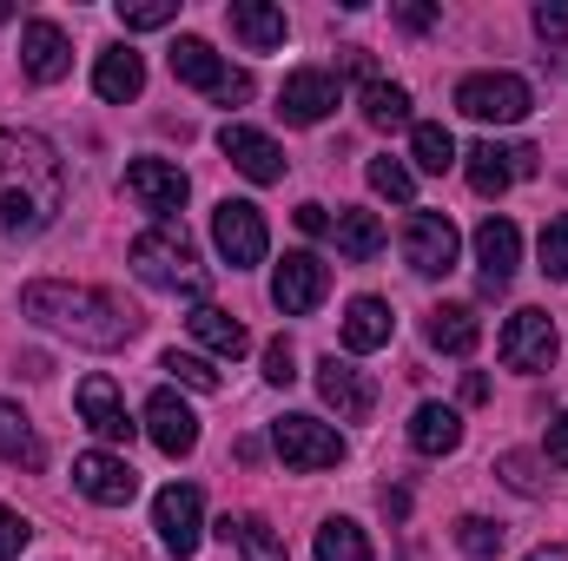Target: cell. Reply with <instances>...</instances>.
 <instances>
[{"instance_id":"obj_37","label":"cell","mask_w":568,"mask_h":561,"mask_svg":"<svg viewBox=\"0 0 568 561\" xmlns=\"http://www.w3.org/2000/svg\"><path fill=\"white\" fill-rule=\"evenodd\" d=\"M536 258H542V278H568V218H549L542 238H536Z\"/></svg>"},{"instance_id":"obj_7","label":"cell","mask_w":568,"mask_h":561,"mask_svg":"<svg viewBox=\"0 0 568 561\" xmlns=\"http://www.w3.org/2000/svg\"><path fill=\"white\" fill-rule=\"evenodd\" d=\"M152 529H159L165 555L192 561L199 542H205V496H199L192 482H165V489L152 496Z\"/></svg>"},{"instance_id":"obj_4","label":"cell","mask_w":568,"mask_h":561,"mask_svg":"<svg viewBox=\"0 0 568 561\" xmlns=\"http://www.w3.org/2000/svg\"><path fill=\"white\" fill-rule=\"evenodd\" d=\"M172 80L212 93L219 106H245V100H252V73L225 67V60L212 53V40H199V33H179V40H172Z\"/></svg>"},{"instance_id":"obj_44","label":"cell","mask_w":568,"mask_h":561,"mask_svg":"<svg viewBox=\"0 0 568 561\" xmlns=\"http://www.w3.org/2000/svg\"><path fill=\"white\" fill-rule=\"evenodd\" d=\"M397 20H404L410 33H429V27H436V7H424V0H410V7H397Z\"/></svg>"},{"instance_id":"obj_22","label":"cell","mask_w":568,"mask_h":561,"mask_svg":"<svg viewBox=\"0 0 568 561\" xmlns=\"http://www.w3.org/2000/svg\"><path fill=\"white\" fill-rule=\"evenodd\" d=\"M93 93H100L106 106H126V100L145 93V60L126 47V40H113V47L93 60Z\"/></svg>"},{"instance_id":"obj_32","label":"cell","mask_w":568,"mask_h":561,"mask_svg":"<svg viewBox=\"0 0 568 561\" xmlns=\"http://www.w3.org/2000/svg\"><path fill=\"white\" fill-rule=\"evenodd\" d=\"M317 561H371V536L351 522V516H331L317 529Z\"/></svg>"},{"instance_id":"obj_21","label":"cell","mask_w":568,"mask_h":561,"mask_svg":"<svg viewBox=\"0 0 568 561\" xmlns=\"http://www.w3.org/2000/svg\"><path fill=\"white\" fill-rule=\"evenodd\" d=\"M145 436L165 449V456H192L199 449V417L179 390H152L145 397Z\"/></svg>"},{"instance_id":"obj_13","label":"cell","mask_w":568,"mask_h":561,"mask_svg":"<svg viewBox=\"0 0 568 561\" xmlns=\"http://www.w3.org/2000/svg\"><path fill=\"white\" fill-rule=\"evenodd\" d=\"M324 290H331V265L317 252H284V265L272 272V304L284 317H311L324 304Z\"/></svg>"},{"instance_id":"obj_40","label":"cell","mask_w":568,"mask_h":561,"mask_svg":"<svg viewBox=\"0 0 568 561\" xmlns=\"http://www.w3.org/2000/svg\"><path fill=\"white\" fill-rule=\"evenodd\" d=\"M496 469H503V482H509L516 496H542V476H536V462H529V456H503Z\"/></svg>"},{"instance_id":"obj_34","label":"cell","mask_w":568,"mask_h":561,"mask_svg":"<svg viewBox=\"0 0 568 561\" xmlns=\"http://www.w3.org/2000/svg\"><path fill=\"white\" fill-rule=\"evenodd\" d=\"M364 172H371V192H377V198H390V205H410V198H417V172H410L404 159L384 152V159H371Z\"/></svg>"},{"instance_id":"obj_24","label":"cell","mask_w":568,"mask_h":561,"mask_svg":"<svg viewBox=\"0 0 568 561\" xmlns=\"http://www.w3.org/2000/svg\"><path fill=\"white\" fill-rule=\"evenodd\" d=\"M390 330H397V317H390V304H384V297H351V310H344V350H351V357L384 350V344H390Z\"/></svg>"},{"instance_id":"obj_29","label":"cell","mask_w":568,"mask_h":561,"mask_svg":"<svg viewBox=\"0 0 568 561\" xmlns=\"http://www.w3.org/2000/svg\"><path fill=\"white\" fill-rule=\"evenodd\" d=\"M219 536H225V542H232L245 561H291L284 536L265 522V516H225V522H219Z\"/></svg>"},{"instance_id":"obj_8","label":"cell","mask_w":568,"mask_h":561,"mask_svg":"<svg viewBox=\"0 0 568 561\" xmlns=\"http://www.w3.org/2000/svg\"><path fill=\"white\" fill-rule=\"evenodd\" d=\"M272 449L284 456V469H337L344 462V436L324 417H278L272 422Z\"/></svg>"},{"instance_id":"obj_10","label":"cell","mask_w":568,"mask_h":561,"mask_svg":"<svg viewBox=\"0 0 568 561\" xmlns=\"http://www.w3.org/2000/svg\"><path fill=\"white\" fill-rule=\"evenodd\" d=\"M463 172L483 198H503L516 178H536V145H496V140H476L463 152Z\"/></svg>"},{"instance_id":"obj_41","label":"cell","mask_w":568,"mask_h":561,"mask_svg":"<svg viewBox=\"0 0 568 561\" xmlns=\"http://www.w3.org/2000/svg\"><path fill=\"white\" fill-rule=\"evenodd\" d=\"M265 384H278V390L284 384H297V350H291L284 337L278 344H265Z\"/></svg>"},{"instance_id":"obj_6","label":"cell","mask_w":568,"mask_h":561,"mask_svg":"<svg viewBox=\"0 0 568 561\" xmlns=\"http://www.w3.org/2000/svg\"><path fill=\"white\" fill-rule=\"evenodd\" d=\"M212 245H219V258H225L232 272H252V265H265V252H272L265 212H258L252 198H225V205L212 212Z\"/></svg>"},{"instance_id":"obj_25","label":"cell","mask_w":568,"mask_h":561,"mask_svg":"<svg viewBox=\"0 0 568 561\" xmlns=\"http://www.w3.org/2000/svg\"><path fill=\"white\" fill-rule=\"evenodd\" d=\"M429 350H443V357H469L476 344H483V317L469 310V304H436L424 324Z\"/></svg>"},{"instance_id":"obj_48","label":"cell","mask_w":568,"mask_h":561,"mask_svg":"<svg viewBox=\"0 0 568 561\" xmlns=\"http://www.w3.org/2000/svg\"><path fill=\"white\" fill-rule=\"evenodd\" d=\"M0 20H13V7H7V0H0Z\"/></svg>"},{"instance_id":"obj_1","label":"cell","mask_w":568,"mask_h":561,"mask_svg":"<svg viewBox=\"0 0 568 561\" xmlns=\"http://www.w3.org/2000/svg\"><path fill=\"white\" fill-rule=\"evenodd\" d=\"M20 317H33L40 330L67 337L80 350H126L140 337V310H126L113 290L67 284V278H33L20 290Z\"/></svg>"},{"instance_id":"obj_5","label":"cell","mask_w":568,"mask_h":561,"mask_svg":"<svg viewBox=\"0 0 568 561\" xmlns=\"http://www.w3.org/2000/svg\"><path fill=\"white\" fill-rule=\"evenodd\" d=\"M529 106H536V93L523 73H469L456 86V113L476 126H516V120H529Z\"/></svg>"},{"instance_id":"obj_12","label":"cell","mask_w":568,"mask_h":561,"mask_svg":"<svg viewBox=\"0 0 568 561\" xmlns=\"http://www.w3.org/2000/svg\"><path fill=\"white\" fill-rule=\"evenodd\" d=\"M73 489H80L87 502H100V509H126V502L140 496V476H133L126 456L87 449V456H73Z\"/></svg>"},{"instance_id":"obj_9","label":"cell","mask_w":568,"mask_h":561,"mask_svg":"<svg viewBox=\"0 0 568 561\" xmlns=\"http://www.w3.org/2000/svg\"><path fill=\"white\" fill-rule=\"evenodd\" d=\"M120 192H126L140 212H152L159 225H172V212H185V198H192V178H185L172 159H133L126 178H120Z\"/></svg>"},{"instance_id":"obj_16","label":"cell","mask_w":568,"mask_h":561,"mask_svg":"<svg viewBox=\"0 0 568 561\" xmlns=\"http://www.w3.org/2000/svg\"><path fill=\"white\" fill-rule=\"evenodd\" d=\"M317 397L337 410V422H364L371 410H377V384H371L351 357H337V350L317 364Z\"/></svg>"},{"instance_id":"obj_19","label":"cell","mask_w":568,"mask_h":561,"mask_svg":"<svg viewBox=\"0 0 568 561\" xmlns=\"http://www.w3.org/2000/svg\"><path fill=\"white\" fill-rule=\"evenodd\" d=\"M67 67H73L67 33H60L53 20H27V27H20V73H27L33 86H53V80H67Z\"/></svg>"},{"instance_id":"obj_42","label":"cell","mask_w":568,"mask_h":561,"mask_svg":"<svg viewBox=\"0 0 568 561\" xmlns=\"http://www.w3.org/2000/svg\"><path fill=\"white\" fill-rule=\"evenodd\" d=\"M536 33H542L549 47H562L568 40V0H542V7H536Z\"/></svg>"},{"instance_id":"obj_11","label":"cell","mask_w":568,"mask_h":561,"mask_svg":"<svg viewBox=\"0 0 568 561\" xmlns=\"http://www.w3.org/2000/svg\"><path fill=\"white\" fill-rule=\"evenodd\" d=\"M456 252H463V238H456V225H449L443 212H410V225H404V258H410L417 278H449V272H456Z\"/></svg>"},{"instance_id":"obj_30","label":"cell","mask_w":568,"mask_h":561,"mask_svg":"<svg viewBox=\"0 0 568 561\" xmlns=\"http://www.w3.org/2000/svg\"><path fill=\"white\" fill-rule=\"evenodd\" d=\"M0 462L13 469H47V442L33 436V422L20 404H0Z\"/></svg>"},{"instance_id":"obj_36","label":"cell","mask_w":568,"mask_h":561,"mask_svg":"<svg viewBox=\"0 0 568 561\" xmlns=\"http://www.w3.org/2000/svg\"><path fill=\"white\" fill-rule=\"evenodd\" d=\"M159 370H172V377H179L185 390H199V397H212V390H219V370H212L205 357H192V350H165V357H159Z\"/></svg>"},{"instance_id":"obj_43","label":"cell","mask_w":568,"mask_h":561,"mask_svg":"<svg viewBox=\"0 0 568 561\" xmlns=\"http://www.w3.org/2000/svg\"><path fill=\"white\" fill-rule=\"evenodd\" d=\"M297 232H304V238H324V232H331V212H324V205H297Z\"/></svg>"},{"instance_id":"obj_15","label":"cell","mask_w":568,"mask_h":561,"mask_svg":"<svg viewBox=\"0 0 568 561\" xmlns=\"http://www.w3.org/2000/svg\"><path fill=\"white\" fill-rule=\"evenodd\" d=\"M73 404H80V422H87V429H93L100 442H133V429H140V422L126 417V397H120V384H113L106 370L80 377Z\"/></svg>"},{"instance_id":"obj_33","label":"cell","mask_w":568,"mask_h":561,"mask_svg":"<svg viewBox=\"0 0 568 561\" xmlns=\"http://www.w3.org/2000/svg\"><path fill=\"white\" fill-rule=\"evenodd\" d=\"M410 159H417V172H449L463 152H456V140H449V126H436V120H424V126H410Z\"/></svg>"},{"instance_id":"obj_39","label":"cell","mask_w":568,"mask_h":561,"mask_svg":"<svg viewBox=\"0 0 568 561\" xmlns=\"http://www.w3.org/2000/svg\"><path fill=\"white\" fill-rule=\"evenodd\" d=\"M27 542H33V522H27L20 509H7V502H0V561H20Z\"/></svg>"},{"instance_id":"obj_47","label":"cell","mask_w":568,"mask_h":561,"mask_svg":"<svg viewBox=\"0 0 568 561\" xmlns=\"http://www.w3.org/2000/svg\"><path fill=\"white\" fill-rule=\"evenodd\" d=\"M523 561H568V549H562V542H542V549H529Z\"/></svg>"},{"instance_id":"obj_38","label":"cell","mask_w":568,"mask_h":561,"mask_svg":"<svg viewBox=\"0 0 568 561\" xmlns=\"http://www.w3.org/2000/svg\"><path fill=\"white\" fill-rule=\"evenodd\" d=\"M120 20H126V33L172 27V20H179V0H120Z\"/></svg>"},{"instance_id":"obj_28","label":"cell","mask_w":568,"mask_h":561,"mask_svg":"<svg viewBox=\"0 0 568 561\" xmlns=\"http://www.w3.org/2000/svg\"><path fill=\"white\" fill-rule=\"evenodd\" d=\"M185 324H192V337H199L212 357H245V350H252V330H245L232 310H219V304H199Z\"/></svg>"},{"instance_id":"obj_2","label":"cell","mask_w":568,"mask_h":561,"mask_svg":"<svg viewBox=\"0 0 568 561\" xmlns=\"http://www.w3.org/2000/svg\"><path fill=\"white\" fill-rule=\"evenodd\" d=\"M60 205H67L60 152L27 126H0V232H47Z\"/></svg>"},{"instance_id":"obj_14","label":"cell","mask_w":568,"mask_h":561,"mask_svg":"<svg viewBox=\"0 0 568 561\" xmlns=\"http://www.w3.org/2000/svg\"><path fill=\"white\" fill-rule=\"evenodd\" d=\"M496 350H503L509 370H549V364H556V317H549V310H516V317L503 324Z\"/></svg>"},{"instance_id":"obj_23","label":"cell","mask_w":568,"mask_h":561,"mask_svg":"<svg viewBox=\"0 0 568 561\" xmlns=\"http://www.w3.org/2000/svg\"><path fill=\"white\" fill-rule=\"evenodd\" d=\"M331 238H337V258H344V265H371V258L390 245L384 218H377V212H364V205H337V218H331Z\"/></svg>"},{"instance_id":"obj_45","label":"cell","mask_w":568,"mask_h":561,"mask_svg":"<svg viewBox=\"0 0 568 561\" xmlns=\"http://www.w3.org/2000/svg\"><path fill=\"white\" fill-rule=\"evenodd\" d=\"M549 462H556V469H568V410L549 422Z\"/></svg>"},{"instance_id":"obj_3","label":"cell","mask_w":568,"mask_h":561,"mask_svg":"<svg viewBox=\"0 0 568 561\" xmlns=\"http://www.w3.org/2000/svg\"><path fill=\"white\" fill-rule=\"evenodd\" d=\"M133 278L152 284V290H172V297H199L205 304V265H199V252H192V238L179 232V225H152L133 238Z\"/></svg>"},{"instance_id":"obj_20","label":"cell","mask_w":568,"mask_h":561,"mask_svg":"<svg viewBox=\"0 0 568 561\" xmlns=\"http://www.w3.org/2000/svg\"><path fill=\"white\" fill-rule=\"evenodd\" d=\"M219 152L232 159V172H245L252 185H278L284 178V152L272 133H258V126H225L219 133Z\"/></svg>"},{"instance_id":"obj_31","label":"cell","mask_w":568,"mask_h":561,"mask_svg":"<svg viewBox=\"0 0 568 561\" xmlns=\"http://www.w3.org/2000/svg\"><path fill=\"white\" fill-rule=\"evenodd\" d=\"M364 120L384 126V133L410 126V93H404L397 80H371V86H364Z\"/></svg>"},{"instance_id":"obj_18","label":"cell","mask_w":568,"mask_h":561,"mask_svg":"<svg viewBox=\"0 0 568 561\" xmlns=\"http://www.w3.org/2000/svg\"><path fill=\"white\" fill-rule=\"evenodd\" d=\"M476 265H483V290L496 297L503 284L516 278V265H523V232H516V218H483L476 225Z\"/></svg>"},{"instance_id":"obj_46","label":"cell","mask_w":568,"mask_h":561,"mask_svg":"<svg viewBox=\"0 0 568 561\" xmlns=\"http://www.w3.org/2000/svg\"><path fill=\"white\" fill-rule=\"evenodd\" d=\"M483 397H489V384H483V370H469L463 377V404H483Z\"/></svg>"},{"instance_id":"obj_27","label":"cell","mask_w":568,"mask_h":561,"mask_svg":"<svg viewBox=\"0 0 568 561\" xmlns=\"http://www.w3.org/2000/svg\"><path fill=\"white\" fill-rule=\"evenodd\" d=\"M410 449L417 456H456L463 449V417L449 404H417L410 417Z\"/></svg>"},{"instance_id":"obj_17","label":"cell","mask_w":568,"mask_h":561,"mask_svg":"<svg viewBox=\"0 0 568 561\" xmlns=\"http://www.w3.org/2000/svg\"><path fill=\"white\" fill-rule=\"evenodd\" d=\"M337 100H344L337 73H324V67H297V73L284 80V93H278V113L291 120V126H317V120L337 113Z\"/></svg>"},{"instance_id":"obj_26","label":"cell","mask_w":568,"mask_h":561,"mask_svg":"<svg viewBox=\"0 0 568 561\" xmlns=\"http://www.w3.org/2000/svg\"><path fill=\"white\" fill-rule=\"evenodd\" d=\"M225 20H232V33H239L252 53H272V47H284V33H291V27H284V7H272V0H232Z\"/></svg>"},{"instance_id":"obj_35","label":"cell","mask_w":568,"mask_h":561,"mask_svg":"<svg viewBox=\"0 0 568 561\" xmlns=\"http://www.w3.org/2000/svg\"><path fill=\"white\" fill-rule=\"evenodd\" d=\"M456 549L476 561H496L503 555V522H489V516H463L456 522Z\"/></svg>"}]
</instances>
